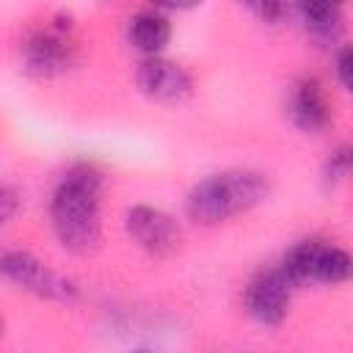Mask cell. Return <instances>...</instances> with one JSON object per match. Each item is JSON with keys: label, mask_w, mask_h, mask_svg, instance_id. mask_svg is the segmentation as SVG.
<instances>
[{"label": "cell", "mask_w": 353, "mask_h": 353, "mask_svg": "<svg viewBox=\"0 0 353 353\" xmlns=\"http://www.w3.org/2000/svg\"><path fill=\"white\" fill-rule=\"evenodd\" d=\"M237 3H240L254 19L265 22V25H276V22H281L284 14H287L284 0H237Z\"/></svg>", "instance_id": "obj_13"}, {"label": "cell", "mask_w": 353, "mask_h": 353, "mask_svg": "<svg viewBox=\"0 0 353 353\" xmlns=\"http://www.w3.org/2000/svg\"><path fill=\"white\" fill-rule=\"evenodd\" d=\"M171 22L163 11L152 8V11H138L135 17H130L127 25V41L141 52V55H160L168 41H171Z\"/></svg>", "instance_id": "obj_10"}, {"label": "cell", "mask_w": 353, "mask_h": 353, "mask_svg": "<svg viewBox=\"0 0 353 353\" xmlns=\"http://www.w3.org/2000/svg\"><path fill=\"white\" fill-rule=\"evenodd\" d=\"M350 165H353V149L350 143H339L323 163V182L325 188H336L350 176Z\"/></svg>", "instance_id": "obj_12"}, {"label": "cell", "mask_w": 353, "mask_h": 353, "mask_svg": "<svg viewBox=\"0 0 353 353\" xmlns=\"http://www.w3.org/2000/svg\"><path fill=\"white\" fill-rule=\"evenodd\" d=\"M130 240L149 256L165 259L182 248V226L176 218L154 204H132L124 215Z\"/></svg>", "instance_id": "obj_7"}, {"label": "cell", "mask_w": 353, "mask_h": 353, "mask_svg": "<svg viewBox=\"0 0 353 353\" xmlns=\"http://www.w3.org/2000/svg\"><path fill=\"white\" fill-rule=\"evenodd\" d=\"M80 63V41L69 17L30 30L19 44V66L30 80H58Z\"/></svg>", "instance_id": "obj_3"}, {"label": "cell", "mask_w": 353, "mask_h": 353, "mask_svg": "<svg viewBox=\"0 0 353 353\" xmlns=\"http://www.w3.org/2000/svg\"><path fill=\"white\" fill-rule=\"evenodd\" d=\"M201 0H152V6L157 11H188V8H196Z\"/></svg>", "instance_id": "obj_16"}, {"label": "cell", "mask_w": 353, "mask_h": 353, "mask_svg": "<svg viewBox=\"0 0 353 353\" xmlns=\"http://www.w3.org/2000/svg\"><path fill=\"white\" fill-rule=\"evenodd\" d=\"M135 85L146 99H152L157 105H182L196 94L193 74L182 63L165 58L163 52L160 55H143L138 61Z\"/></svg>", "instance_id": "obj_8"}, {"label": "cell", "mask_w": 353, "mask_h": 353, "mask_svg": "<svg viewBox=\"0 0 353 353\" xmlns=\"http://www.w3.org/2000/svg\"><path fill=\"white\" fill-rule=\"evenodd\" d=\"M102 171L91 163L72 165L52 190L50 226L63 251L88 256L102 243Z\"/></svg>", "instance_id": "obj_1"}, {"label": "cell", "mask_w": 353, "mask_h": 353, "mask_svg": "<svg viewBox=\"0 0 353 353\" xmlns=\"http://www.w3.org/2000/svg\"><path fill=\"white\" fill-rule=\"evenodd\" d=\"M295 290L298 287L290 281V276L281 270V265L265 268V270L254 273L248 279V284L243 287V309L254 323L276 328L287 320Z\"/></svg>", "instance_id": "obj_6"}, {"label": "cell", "mask_w": 353, "mask_h": 353, "mask_svg": "<svg viewBox=\"0 0 353 353\" xmlns=\"http://www.w3.org/2000/svg\"><path fill=\"white\" fill-rule=\"evenodd\" d=\"M6 336V320H3V314H0V339Z\"/></svg>", "instance_id": "obj_18"}, {"label": "cell", "mask_w": 353, "mask_h": 353, "mask_svg": "<svg viewBox=\"0 0 353 353\" xmlns=\"http://www.w3.org/2000/svg\"><path fill=\"white\" fill-rule=\"evenodd\" d=\"M0 281L58 306L80 301V284L25 248H0Z\"/></svg>", "instance_id": "obj_4"}, {"label": "cell", "mask_w": 353, "mask_h": 353, "mask_svg": "<svg viewBox=\"0 0 353 353\" xmlns=\"http://www.w3.org/2000/svg\"><path fill=\"white\" fill-rule=\"evenodd\" d=\"M287 116L292 127H298L306 135H320L334 124V110L328 102V94L323 83L312 74H303L292 83L287 94Z\"/></svg>", "instance_id": "obj_9"}, {"label": "cell", "mask_w": 353, "mask_h": 353, "mask_svg": "<svg viewBox=\"0 0 353 353\" xmlns=\"http://www.w3.org/2000/svg\"><path fill=\"white\" fill-rule=\"evenodd\" d=\"M22 207V193L14 185H0V229L8 226Z\"/></svg>", "instance_id": "obj_15"}, {"label": "cell", "mask_w": 353, "mask_h": 353, "mask_svg": "<svg viewBox=\"0 0 353 353\" xmlns=\"http://www.w3.org/2000/svg\"><path fill=\"white\" fill-rule=\"evenodd\" d=\"M270 196V176L259 168H223L199 179L185 196V215L199 226H221L251 212Z\"/></svg>", "instance_id": "obj_2"}, {"label": "cell", "mask_w": 353, "mask_h": 353, "mask_svg": "<svg viewBox=\"0 0 353 353\" xmlns=\"http://www.w3.org/2000/svg\"><path fill=\"white\" fill-rule=\"evenodd\" d=\"M303 28L306 33L320 41V44H336L345 28V17L339 6H328V3H306V0H295Z\"/></svg>", "instance_id": "obj_11"}, {"label": "cell", "mask_w": 353, "mask_h": 353, "mask_svg": "<svg viewBox=\"0 0 353 353\" xmlns=\"http://www.w3.org/2000/svg\"><path fill=\"white\" fill-rule=\"evenodd\" d=\"M306 3H328V6H339V8H345V0H306Z\"/></svg>", "instance_id": "obj_17"}, {"label": "cell", "mask_w": 353, "mask_h": 353, "mask_svg": "<svg viewBox=\"0 0 353 353\" xmlns=\"http://www.w3.org/2000/svg\"><path fill=\"white\" fill-rule=\"evenodd\" d=\"M279 265H281V270L290 276V281L298 290L309 287V284L336 287V284H345L350 279V273H353L350 254L345 248L328 243V240H320V237L298 240L284 254V259Z\"/></svg>", "instance_id": "obj_5"}, {"label": "cell", "mask_w": 353, "mask_h": 353, "mask_svg": "<svg viewBox=\"0 0 353 353\" xmlns=\"http://www.w3.org/2000/svg\"><path fill=\"white\" fill-rule=\"evenodd\" d=\"M334 74L342 91L353 88V50L347 44H339V50L334 52Z\"/></svg>", "instance_id": "obj_14"}]
</instances>
